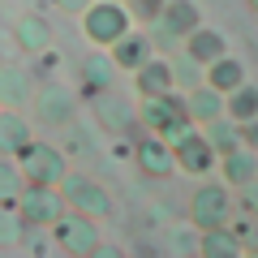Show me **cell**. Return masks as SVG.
I'll return each mask as SVG.
<instances>
[{"mask_svg": "<svg viewBox=\"0 0 258 258\" xmlns=\"http://www.w3.org/2000/svg\"><path fill=\"white\" fill-rule=\"evenodd\" d=\"M138 125H147V134H159L164 142H181L194 125L189 108H185V99L176 91H164V95H151V99H142L138 108Z\"/></svg>", "mask_w": 258, "mask_h": 258, "instance_id": "obj_1", "label": "cell"}, {"mask_svg": "<svg viewBox=\"0 0 258 258\" xmlns=\"http://www.w3.org/2000/svg\"><path fill=\"white\" fill-rule=\"evenodd\" d=\"M18 168L26 176V185H60L64 172H69V159H64L60 147H47V142L30 138L26 147L18 151Z\"/></svg>", "mask_w": 258, "mask_h": 258, "instance_id": "obj_2", "label": "cell"}, {"mask_svg": "<svg viewBox=\"0 0 258 258\" xmlns=\"http://www.w3.org/2000/svg\"><path fill=\"white\" fill-rule=\"evenodd\" d=\"M129 9H125V0H91L82 9V30H86V39L91 43H103V47H112L120 35L129 30Z\"/></svg>", "mask_w": 258, "mask_h": 258, "instance_id": "obj_3", "label": "cell"}, {"mask_svg": "<svg viewBox=\"0 0 258 258\" xmlns=\"http://www.w3.org/2000/svg\"><path fill=\"white\" fill-rule=\"evenodd\" d=\"M64 211H69V203H64L60 185H26L18 194V215L35 228H52Z\"/></svg>", "mask_w": 258, "mask_h": 258, "instance_id": "obj_4", "label": "cell"}, {"mask_svg": "<svg viewBox=\"0 0 258 258\" xmlns=\"http://www.w3.org/2000/svg\"><path fill=\"white\" fill-rule=\"evenodd\" d=\"M30 108H35V120L47 129H69L74 125V91L60 82H43L35 86V95H30Z\"/></svg>", "mask_w": 258, "mask_h": 258, "instance_id": "obj_5", "label": "cell"}, {"mask_svg": "<svg viewBox=\"0 0 258 258\" xmlns=\"http://www.w3.org/2000/svg\"><path fill=\"white\" fill-rule=\"evenodd\" d=\"M60 194H64V203H69V211H82V215H91V220H99V215H112V198H108V189H103L95 176L64 172Z\"/></svg>", "mask_w": 258, "mask_h": 258, "instance_id": "obj_6", "label": "cell"}, {"mask_svg": "<svg viewBox=\"0 0 258 258\" xmlns=\"http://www.w3.org/2000/svg\"><path fill=\"white\" fill-rule=\"evenodd\" d=\"M198 26H203V18H198V5H194V0H168L164 13L151 22V39H159L164 47H172Z\"/></svg>", "mask_w": 258, "mask_h": 258, "instance_id": "obj_7", "label": "cell"}, {"mask_svg": "<svg viewBox=\"0 0 258 258\" xmlns=\"http://www.w3.org/2000/svg\"><path fill=\"white\" fill-rule=\"evenodd\" d=\"M52 237H56V245L60 249H69V254H95L99 249V224L91 220V215H82V211H64L60 220L52 224Z\"/></svg>", "mask_w": 258, "mask_h": 258, "instance_id": "obj_8", "label": "cell"}, {"mask_svg": "<svg viewBox=\"0 0 258 258\" xmlns=\"http://www.w3.org/2000/svg\"><path fill=\"white\" fill-rule=\"evenodd\" d=\"M228 215H232V203H228V189H224V185H203V189L189 198V220H194L198 232L224 228Z\"/></svg>", "mask_w": 258, "mask_h": 258, "instance_id": "obj_9", "label": "cell"}, {"mask_svg": "<svg viewBox=\"0 0 258 258\" xmlns=\"http://www.w3.org/2000/svg\"><path fill=\"white\" fill-rule=\"evenodd\" d=\"M172 155H176V168L189 176H207L215 164H220V155H215V147L203 138V129H189L181 142H172Z\"/></svg>", "mask_w": 258, "mask_h": 258, "instance_id": "obj_10", "label": "cell"}, {"mask_svg": "<svg viewBox=\"0 0 258 258\" xmlns=\"http://www.w3.org/2000/svg\"><path fill=\"white\" fill-rule=\"evenodd\" d=\"M112 60H116V69H125V74H138L142 64L155 56V39L151 35H138V30H125V35L116 39V43L108 47Z\"/></svg>", "mask_w": 258, "mask_h": 258, "instance_id": "obj_11", "label": "cell"}, {"mask_svg": "<svg viewBox=\"0 0 258 258\" xmlns=\"http://www.w3.org/2000/svg\"><path fill=\"white\" fill-rule=\"evenodd\" d=\"M95 116H99V125L108 129V134H129L134 120H138V112L129 108V99H120V95L95 91Z\"/></svg>", "mask_w": 258, "mask_h": 258, "instance_id": "obj_12", "label": "cell"}, {"mask_svg": "<svg viewBox=\"0 0 258 258\" xmlns=\"http://www.w3.org/2000/svg\"><path fill=\"white\" fill-rule=\"evenodd\" d=\"M134 155H138V168L147 176H168L176 168V155H172V142H164L159 134H147V138L134 147Z\"/></svg>", "mask_w": 258, "mask_h": 258, "instance_id": "obj_13", "label": "cell"}, {"mask_svg": "<svg viewBox=\"0 0 258 258\" xmlns=\"http://www.w3.org/2000/svg\"><path fill=\"white\" fill-rule=\"evenodd\" d=\"M185 43V56H194V60L203 64H211V60H220L224 52H228V39L220 35V30H211V26H198V30H189V35L181 39Z\"/></svg>", "mask_w": 258, "mask_h": 258, "instance_id": "obj_14", "label": "cell"}, {"mask_svg": "<svg viewBox=\"0 0 258 258\" xmlns=\"http://www.w3.org/2000/svg\"><path fill=\"white\" fill-rule=\"evenodd\" d=\"M220 172H224V181L228 185H249V181H258V151H249L245 142H241L237 151H228V155H220Z\"/></svg>", "mask_w": 258, "mask_h": 258, "instance_id": "obj_15", "label": "cell"}, {"mask_svg": "<svg viewBox=\"0 0 258 258\" xmlns=\"http://www.w3.org/2000/svg\"><path fill=\"white\" fill-rule=\"evenodd\" d=\"M35 86H30V74L18 69V64H0V103L5 108H26Z\"/></svg>", "mask_w": 258, "mask_h": 258, "instance_id": "obj_16", "label": "cell"}, {"mask_svg": "<svg viewBox=\"0 0 258 258\" xmlns=\"http://www.w3.org/2000/svg\"><path fill=\"white\" fill-rule=\"evenodd\" d=\"M198 254L203 258H241L245 254V241H241V232H232L228 224H224V228H207L203 241H198Z\"/></svg>", "mask_w": 258, "mask_h": 258, "instance_id": "obj_17", "label": "cell"}, {"mask_svg": "<svg viewBox=\"0 0 258 258\" xmlns=\"http://www.w3.org/2000/svg\"><path fill=\"white\" fill-rule=\"evenodd\" d=\"M185 108H189L194 125H207V120H220L224 116V95L215 91V86H194L189 95H185Z\"/></svg>", "mask_w": 258, "mask_h": 258, "instance_id": "obj_18", "label": "cell"}, {"mask_svg": "<svg viewBox=\"0 0 258 258\" xmlns=\"http://www.w3.org/2000/svg\"><path fill=\"white\" fill-rule=\"evenodd\" d=\"M30 138H35V134H30V120L26 116H18V112H0V155L18 159V151L26 147Z\"/></svg>", "mask_w": 258, "mask_h": 258, "instance_id": "obj_19", "label": "cell"}, {"mask_svg": "<svg viewBox=\"0 0 258 258\" xmlns=\"http://www.w3.org/2000/svg\"><path fill=\"white\" fill-rule=\"evenodd\" d=\"M241 82H245V64H241L237 56H228V52H224L220 60H211V64H207V86H215L220 95L237 91Z\"/></svg>", "mask_w": 258, "mask_h": 258, "instance_id": "obj_20", "label": "cell"}, {"mask_svg": "<svg viewBox=\"0 0 258 258\" xmlns=\"http://www.w3.org/2000/svg\"><path fill=\"white\" fill-rule=\"evenodd\" d=\"M134 82H138V95H142V99H151V95L172 91V69H168V60H155V56H151L138 74H134Z\"/></svg>", "mask_w": 258, "mask_h": 258, "instance_id": "obj_21", "label": "cell"}, {"mask_svg": "<svg viewBox=\"0 0 258 258\" xmlns=\"http://www.w3.org/2000/svg\"><path fill=\"white\" fill-rule=\"evenodd\" d=\"M224 116L228 120H249V116H258V86L254 82H241L237 91H228L224 95Z\"/></svg>", "mask_w": 258, "mask_h": 258, "instance_id": "obj_22", "label": "cell"}, {"mask_svg": "<svg viewBox=\"0 0 258 258\" xmlns=\"http://www.w3.org/2000/svg\"><path fill=\"white\" fill-rule=\"evenodd\" d=\"M203 138L215 147V155H228V151L241 147V125H237V120H228V116L207 120V125H203Z\"/></svg>", "mask_w": 258, "mask_h": 258, "instance_id": "obj_23", "label": "cell"}, {"mask_svg": "<svg viewBox=\"0 0 258 258\" xmlns=\"http://www.w3.org/2000/svg\"><path fill=\"white\" fill-rule=\"evenodd\" d=\"M112 74H116L112 52H91V56L82 60V82L91 86V91H108V86H112Z\"/></svg>", "mask_w": 258, "mask_h": 258, "instance_id": "obj_24", "label": "cell"}, {"mask_svg": "<svg viewBox=\"0 0 258 258\" xmlns=\"http://www.w3.org/2000/svg\"><path fill=\"white\" fill-rule=\"evenodd\" d=\"M18 43L26 47V52H47L52 47V26H47L43 18H18Z\"/></svg>", "mask_w": 258, "mask_h": 258, "instance_id": "obj_25", "label": "cell"}, {"mask_svg": "<svg viewBox=\"0 0 258 258\" xmlns=\"http://www.w3.org/2000/svg\"><path fill=\"white\" fill-rule=\"evenodd\" d=\"M168 69H172V86H185V91H194V86H203L207 82V69L198 60H194V56H172V60H168Z\"/></svg>", "mask_w": 258, "mask_h": 258, "instance_id": "obj_26", "label": "cell"}, {"mask_svg": "<svg viewBox=\"0 0 258 258\" xmlns=\"http://www.w3.org/2000/svg\"><path fill=\"white\" fill-rule=\"evenodd\" d=\"M26 189V176H22V168H18V159H9V155H0V203H9V207H18V194Z\"/></svg>", "mask_w": 258, "mask_h": 258, "instance_id": "obj_27", "label": "cell"}, {"mask_svg": "<svg viewBox=\"0 0 258 258\" xmlns=\"http://www.w3.org/2000/svg\"><path fill=\"white\" fill-rule=\"evenodd\" d=\"M26 237V220L18 215V207L0 203V245H18Z\"/></svg>", "mask_w": 258, "mask_h": 258, "instance_id": "obj_28", "label": "cell"}, {"mask_svg": "<svg viewBox=\"0 0 258 258\" xmlns=\"http://www.w3.org/2000/svg\"><path fill=\"white\" fill-rule=\"evenodd\" d=\"M164 5L168 0H125L129 18H138V22H155L159 13H164Z\"/></svg>", "mask_w": 258, "mask_h": 258, "instance_id": "obj_29", "label": "cell"}, {"mask_svg": "<svg viewBox=\"0 0 258 258\" xmlns=\"http://www.w3.org/2000/svg\"><path fill=\"white\" fill-rule=\"evenodd\" d=\"M241 207H245L249 215H258V181H249V185H241Z\"/></svg>", "mask_w": 258, "mask_h": 258, "instance_id": "obj_30", "label": "cell"}, {"mask_svg": "<svg viewBox=\"0 0 258 258\" xmlns=\"http://www.w3.org/2000/svg\"><path fill=\"white\" fill-rule=\"evenodd\" d=\"M241 142H245L249 151H258V116H249V120H241Z\"/></svg>", "mask_w": 258, "mask_h": 258, "instance_id": "obj_31", "label": "cell"}, {"mask_svg": "<svg viewBox=\"0 0 258 258\" xmlns=\"http://www.w3.org/2000/svg\"><path fill=\"white\" fill-rule=\"evenodd\" d=\"M56 5H60V9H69V13H82L91 0H56Z\"/></svg>", "mask_w": 258, "mask_h": 258, "instance_id": "obj_32", "label": "cell"}, {"mask_svg": "<svg viewBox=\"0 0 258 258\" xmlns=\"http://www.w3.org/2000/svg\"><path fill=\"white\" fill-rule=\"evenodd\" d=\"M245 5H249V9H254V13H258V0H245Z\"/></svg>", "mask_w": 258, "mask_h": 258, "instance_id": "obj_33", "label": "cell"}]
</instances>
